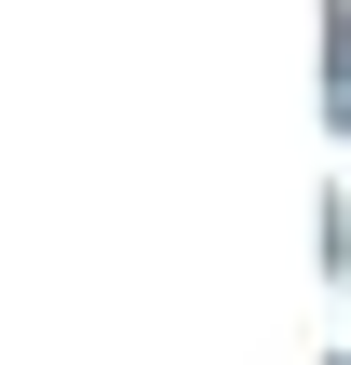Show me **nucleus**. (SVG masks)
Segmentation results:
<instances>
[{"label":"nucleus","mask_w":351,"mask_h":365,"mask_svg":"<svg viewBox=\"0 0 351 365\" xmlns=\"http://www.w3.org/2000/svg\"><path fill=\"white\" fill-rule=\"evenodd\" d=\"M338 122H351V27H338Z\"/></svg>","instance_id":"obj_1"}]
</instances>
